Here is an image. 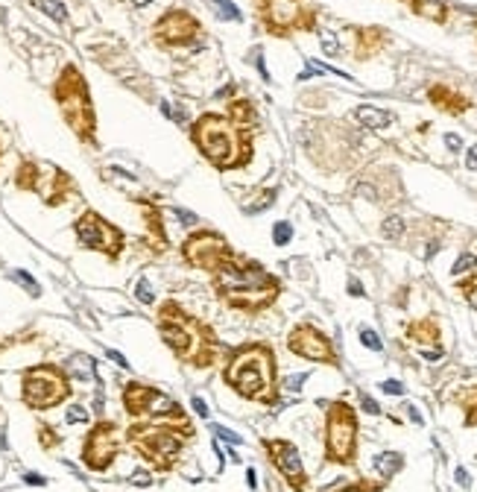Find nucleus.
<instances>
[{
    "mask_svg": "<svg viewBox=\"0 0 477 492\" xmlns=\"http://www.w3.org/2000/svg\"><path fill=\"white\" fill-rule=\"evenodd\" d=\"M360 340H364V346L372 349V352H381V349H384L381 337H378V334L372 332V328H360Z\"/></svg>",
    "mask_w": 477,
    "mask_h": 492,
    "instance_id": "nucleus-39",
    "label": "nucleus"
},
{
    "mask_svg": "<svg viewBox=\"0 0 477 492\" xmlns=\"http://www.w3.org/2000/svg\"><path fill=\"white\" fill-rule=\"evenodd\" d=\"M474 29H477V18H474Z\"/></svg>",
    "mask_w": 477,
    "mask_h": 492,
    "instance_id": "nucleus-55",
    "label": "nucleus"
},
{
    "mask_svg": "<svg viewBox=\"0 0 477 492\" xmlns=\"http://www.w3.org/2000/svg\"><path fill=\"white\" fill-rule=\"evenodd\" d=\"M12 278H15V282H18V285H24V287L29 290V296H39V293H41V287L36 285V278H32V275H27L24 270H15V273H12Z\"/></svg>",
    "mask_w": 477,
    "mask_h": 492,
    "instance_id": "nucleus-38",
    "label": "nucleus"
},
{
    "mask_svg": "<svg viewBox=\"0 0 477 492\" xmlns=\"http://www.w3.org/2000/svg\"><path fill=\"white\" fill-rule=\"evenodd\" d=\"M141 205V214H144V232H146V243L155 250V255L167 252L170 250V238H167V226H164V217H161V208L155 205V200H135Z\"/></svg>",
    "mask_w": 477,
    "mask_h": 492,
    "instance_id": "nucleus-18",
    "label": "nucleus"
},
{
    "mask_svg": "<svg viewBox=\"0 0 477 492\" xmlns=\"http://www.w3.org/2000/svg\"><path fill=\"white\" fill-rule=\"evenodd\" d=\"M135 299H138L141 305H155V296H153V287H150V282H146V278H141V282L135 285Z\"/></svg>",
    "mask_w": 477,
    "mask_h": 492,
    "instance_id": "nucleus-37",
    "label": "nucleus"
},
{
    "mask_svg": "<svg viewBox=\"0 0 477 492\" xmlns=\"http://www.w3.org/2000/svg\"><path fill=\"white\" fill-rule=\"evenodd\" d=\"M407 4H410V12L424 21L448 24L451 18V0H407Z\"/></svg>",
    "mask_w": 477,
    "mask_h": 492,
    "instance_id": "nucleus-24",
    "label": "nucleus"
},
{
    "mask_svg": "<svg viewBox=\"0 0 477 492\" xmlns=\"http://www.w3.org/2000/svg\"><path fill=\"white\" fill-rule=\"evenodd\" d=\"M223 381L240 399L272 407L278 402V360L267 343H243L228 355L223 367Z\"/></svg>",
    "mask_w": 477,
    "mask_h": 492,
    "instance_id": "nucleus-4",
    "label": "nucleus"
},
{
    "mask_svg": "<svg viewBox=\"0 0 477 492\" xmlns=\"http://www.w3.org/2000/svg\"><path fill=\"white\" fill-rule=\"evenodd\" d=\"M226 118H232L237 126L252 129V132H258V126H261L258 106H255V100H249V97H237V100L228 103L226 106Z\"/></svg>",
    "mask_w": 477,
    "mask_h": 492,
    "instance_id": "nucleus-23",
    "label": "nucleus"
},
{
    "mask_svg": "<svg viewBox=\"0 0 477 492\" xmlns=\"http://www.w3.org/2000/svg\"><path fill=\"white\" fill-rule=\"evenodd\" d=\"M319 41H322V50L328 56H337L340 53V44H337V36L334 32H319Z\"/></svg>",
    "mask_w": 477,
    "mask_h": 492,
    "instance_id": "nucleus-40",
    "label": "nucleus"
},
{
    "mask_svg": "<svg viewBox=\"0 0 477 492\" xmlns=\"http://www.w3.org/2000/svg\"><path fill=\"white\" fill-rule=\"evenodd\" d=\"M275 196H278L275 188H261V191L252 193V203H243V211L246 214H258V211H264L275 203Z\"/></svg>",
    "mask_w": 477,
    "mask_h": 492,
    "instance_id": "nucleus-28",
    "label": "nucleus"
},
{
    "mask_svg": "<svg viewBox=\"0 0 477 492\" xmlns=\"http://www.w3.org/2000/svg\"><path fill=\"white\" fill-rule=\"evenodd\" d=\"M79 193V185H76V179L68 173V170H62L59 164H47V173H44V185H41V203L47 208H59L64 203H71L74 196Z\"/></svg>",
    "mask_w": 477,
    "mask_h": 492,
    "instance_id": "nucleus-17",
    "label": "nucleus"
},
{
    "mask_svg": "<svg viewBox=\"0 0 477 492\" xmlns=\"http://www.w3.org/2000/svg\"><path fill=\"white\" fill-rule=\"evenodd\" d=\"M153 41L161 50H182L205 41V24L185 6L164 9L153 24Z\"/></svg>",
    "mask_w": 477,
    "mask_h": 492,
    "instance_id": "nucleus-12",
    "label": "nucleus"
},
{
    "mask_svg": "<svg viewBox=\"0 0 477 492\" xmlns=\"http://www.w3.org/2000/svg\"><path fill=\"white\" fill-rule=\"evenodd\" d=\"M4 156H6V144H4V138H0V161H4Z\"/></svg>",
    "mask_w": 477,
    "mask_h": 492,
    "instance_id": "nucleus-54",
    "label": "nucleus"
},
{
    "mask_svg": "<svg viewBox=\"0 0 477 492\" xmlns=\"http://www.w3.org/2000/svg\"><path fill=\"white\" fill-rule=\"evenodd\" d=\"M176 217H179V220H185L182 226H188V228H193V226H200V220H196V217L191 214V211H182V208H176Z\"/></svg>",
    "mask_w": 477,
    "mask_h": 492,
    "instance_id": "nucleus-45",
    "label": "nucleus"
},
{
    "mask_svg": "<svg viewBox=\"0 0 477 492\" xmlns=\"http://www.w3.org/2000/svg\"><path fill=\"white\" fill-rule=\"evenodd\" d=\"M44 173H47V164L36 161V158H21L18 161V168H15L12 173V185L15 191H21V193H41V185H44Z\"/></svg>",
    "mask_w": 477,
    "mask_h": 492,
    "instance_id": "nucleus-21",
    "label": "nucleus"
},
{
    "mask_svg": "<svg viewBox=\"0 0 477 492\" xmlns=\"http://www.w3.org/2000/svg\"><path fill=\"white\" fill-rule=\"evenodd\" d=\"M214 434H217V437H223V439H228V442H235V446H240V437L235 434V431H228V428H220V425H217V428H214Z\"/></svg>",
    "mask_w": 477,
    "mask_h": 492,
    "instance_id": "nucleus-44",
    "label": "nucleus"
},
{
    "mask_svg": "<svg viewBox=\"0 0 477 492\" xmlns=\"http://www.w3.org/2000/svg\"><path fill=\"white\" fill-rule=\"evenodd\" d=\"M360 404H364L366 414H381V407H378V402H375V399H369V396L360 399Z\"/></svg>",
    "mask_w": 477,
    "mask_h": 492,
    "instance_id": "nucleus-46",
    "label": "nucleus"
},
{
    "mask_svg": "<svg viewBox=\"0 0 477 492\" xmlns=\"http://www.w3.org/2000/svg\"><path fill=\"white\" fill-rule=\"evenodd\" d=\"M71 378L59 364H36L21 375V402L29 410H50L71 399Z\"/></svg>",
    "mask_w": 477,
    "mask_h": 492,
    "instance_id": "nucleus-10",
    "label": "nucleus"
},
{
    "mask_svg": "<svg viewBox=\"0 0 477 492\" xmlns=\"http://www.w3.org/2000/svg\"><path fill=\"white\" fill-rule=\"evenodd\" d=\"M349 293H352V296H366V293H364V287H360V282H354V278L349 282Z\"/></svg>",
    "mask_w": 477,
    "mask_h": 492,
    "instance_id": "nucleus-49",
    "label": "nucleus"
},
{
    "mask_svg": "<svg viewBox=\"0 0 477 492\" xmlns=\"http://www.w3.org/2000/svg\"><path fill=\"white\" fill-rule=\"evenodd\" d=\"M211 290L226 308L258 317L278 302V296L284 293V285L258 258L235 252L220 270L211 273Z\"/></svg>",
    "mask_w": 477,
    "mask_h": 492,
    "instance_id": "nucleus-1",
    "label": "nucleus"
},
{
    "mask_svg": "<svg viewBox=\"0 0 477 492\" xmlns=\"http://www.w3.org/2000/svg\"><path fill=\"white\" fill-rule=\"evenodd\" d=\"M354 32V59L366 62L378 56L389 44V32L384 27H352Z\"/></svg>",
    "mask_w": 477,
    "mask_h": 492,
    "instance_id": "nucleus-19",
    "label": "nucleus"
},
{
    "mask_svg": "<svg viewBox=\"0 0 477 492\" xmlns=\"http://www.w3.org/2000/svg\"><path fill=\"white\" fill-rule=\"evenodd\" d=\"M387 481H366V478H360V481H352V484H345L334 492H381Z\"/></svg>",
    "mask_w": 477,
    "mask_h": 492,
    "instance_id": "nucleus-32",
    "label": "nucleus"
},
{
    "mask_svg": "<svg viewBox=\"0 0 477 492\" xmlns=\"http://www.w3.org/2000/svg\"><path fill=\"white\" fill-rule=\"evenodd\" d=\"M53 100L59 106L62 121L68 123V129L76 135L79 144L85 146H97V109L91 100V88L88 79L74 62L62 64L59 76L53 79Z\"/></svg>",
    "mask_w": 477,
    "mask_h": 492,
    "instance_id": "nucleus-6",
    "label": "nucleus"
},
{
    "mask_svg": "<svg viewBox=\"0 0 477 492\" xmlns=\"http://www.w3.org/2000/svg\"><path fill=\"white\" fill-rule=\"evenodd\" d=\"M466 168H469V170H477V146H471V150L466 153Z\"/></svg>",
    "mask_w": 477,
    "mask_h": 492,
    "instance_id": "nucleus-47",
    "label": "nucleus"
},
{
    "mask_svg": "<svg viewBox=\"0 0 477 492\" xmlns=\"http://www.w3.org/2000/svg\"><path fill=\"white\" fill-rule=\"evenodd\" d=\"M457 293L477 310V270H471L466 278H459V282H457Z\"/></svg>",
    "mask_w": 477,
    "mask_h": 492,
    "instance_id": "nucleus-29",
    "label": "nucleus"
},
{
    "mask_svg": "<svg viewBox=\"0 0 477 492\" xmlns=\"http://www.w3.org/2000/svg\"><path fill=\"white\" fill-rule=\"evenodd\" d=\"M325 460L334 466L357 463V414L343 399L325 407Z\"/></svg>",
    "mask_w": 477,
    "mask_h": 492,
    "instance_id": "nucleus-8",
    "label": "nucleus"
},
{
    "mask_svg": "<svg viewBox=\"0 0 477 492\" xmlns=\"http://www.w3.org/2000/svg\"><path fill=\"white\" fill-rule=\"evenodd\" d=\"M381 390L389 392V396H401V392H404V384H401V381H384Z\"/></svg>",
    "mask_w": 477,
    "mask_h": 492,
    "instance_id": "nucleus-43",
    "label": "nucleus"
},
{
    "mask_svg": "<svg viewBox=\"0 0 477 492\" xmlns=\"http://www.w3.org/2000/svg\"><path fill=\"white\" fill-rule=\"evenodd\" d=\"M120 446H123L120 428L111 419H100V422L91 425L85 439H82L79 457H82V463H85L91 472H109L111 463L118 460Z\"/></svg>",
    "mask_w": 477,
    "mask_h": 492,
    "instance_id": "nucleus-14",
    "label": "nucleus"
},
{
    "mask_svg": "<svg viewBox=\"0 0 477 492\" xmlns=\"http://www.w3.org/2000/svg\"><path fill=\"white\" fill-rule=\"evenodd\" d=\"M372 463H375V469H378V472H381V481H389L396 472H401V466H404V457H401L399 451H384V454H378Z\"/></svg>",
    "mask_w": 477,
    "mask_h": 492,
    "instance_id": "nucleus-27",
    "label": "nucleus"
},
{
    "mask_svg": "<svg viewBox=\"0 0 477 492\" xmlns=\"http://www.w3.org/2000/svg\"><path fill=\"white\" fill-rule=\"evenodd\" d=\"M255 18L267 36L290 39L296 32H314L319 6L314 0H252Z\"/></svg>",
    "mask_w": 477,
    "mask_h": 492,
    "instance_id": "nucleus-7",
    "label": "nucleus"
},
{
    "mask_svg": "<svg viewBox=\"0 0 477 492\" xmlns=\"http://www.w3.org/2000/svg\"><path fill=\"white\" fill-rule=\"evenodd\" d=\"M290 240H293V226H290L287 220L275 223V226H272V243H275V246H287Z\"/></svg>",
    "mask_w": 477,
    "mask_h": 492,
    "instance_id": "nucleus-35",
    "label": "nucleus"
},
{
    "mask_svg": "<svg viewBox=\"0 0 477 492\" xmlns=\"http://www.w3.org/2000/svg\"><path fill=\"white\" fill-rule=\"evenodd\" d=\"M404 232H407V226H404V220L401 217H387L384 220V226H381V235L387 238V240H401L404 238Z\"/></svg>",
    "mask_w": 477,
    "mask_h": 492,
    "instance_id": "nucleus-31",
    "label": "nucleus"
},
{
    "mask_svg": "<svg viewBox=\"0 0 477 492\" xmlns=\"http://www.w3.org/2000/svg\"><path fill=\"white\" fill-rule=\"evenodd\" d=\"M237 250L223 232L217 228H193V232L179 243V255L191 270H202V273H214L220 270L228 258H232Z\"/></svg>",
    "mask_w": 477,
    "mask_h": 492,
    "instance_id": "nucleus-11",
    "label": "nucleus"
},
{
    "mask_svg": "<svg viewBox=\"0 0 477 492\" xmlns=\"http://www.w3.org/2000/svg\"><path fill=\"white\" fill-rule=\"evenodd\" d=\"M261 446H264L270 463L278 469V474L287 481L290 492H307L310 481H307V472H305V463H302V454H299V449H296L290 439L264 437V439H261Z\"/></svg>",
    "mask_w": 477,
    "mask_h": 492,
    "instance_id": "nucleus-16",
    "label": "nucleus"
},
{
    "mask_svg": "<svg viewBox=\"0 0 477 492\" xmlns=\"http://www.w3.org/2000/svg\"><path fill=\"white\" fill-rule=\"evenodd\" d=\"M445 146H448L451 153H459V150H463V138L454 135V132H448V135H445Z\"/></svg>",
    "mask_w": 477,
    "mask_h": 492,
    "instance_id": "nucleus-42",
    "label": "nucleus"
},
{
    "mask_svg": "<svg viewBox=\"0 0 477 492\" xmlns=\"http://www.w3.org/2000/svg\"><path fill=\"white\" fill-rule=\"evenodd\" d=\"M193 410H196L200 416H208V404H205L202 399H193Z\"/></svg>",
    "mask_w": 477,
    "mask_h": 492,
    "instance_id": "nucleus-50",
    "label": "nucleus"
},
{
    "mask_svg": "<svg viewBox=\"0 0 477 492\" xmlns=\"http://www.w3.org/2000/svg\"><path fill=\"white\" fill-rule=\"evenodd\" d=\"M39 446L44 449V451H53V449H59L62 446V434H56V428H50L47 422H39Z\"/></svg>",
    "mask_w": 477,
    "mask_h": 492,
    "instance_id": "nucleus-30",
    "label": "nucleus"
},
{
    "mask_svg": "<svg viewBox=\"0 0 477 492\" xmlns=\"http://www.w3.org/2000/svg\"><path fill=\"white\" fill-rule=\"evenodd\" d=\"M457 484H459V486H469V474H466V469H457Z\"/></svg>",
    "mask_w": 477,
    "mask_h": 492,
    "instance_id": "nucleus-52",
    "label": "nucleus"
},
{
    "mask_svg": "<svg viewBox=\"0 0 477 492\" xmlns=\"http://www.w3.org/2000/svg\"><path fill=\"white\" fill-rule=\"evenodd\" d=\"M120 399H123V410L132 419H182L185 416L182 404L173 402L158 387L144 384V381L123 384Z\"/></svg>",
    "mask_w": 477,
    "mask_h": 492,
    "instance_id": "nucleus-13",
    "label": "nucleus"
},
{
    "mask_svg": "<svg viewBox=\"0 0 477 492\" xmlns=\"http://www.w3.org/2000/svg\"><path fill=\"white\" fill-rule=\"evenodd\" d=\"M68 422H71V425H76V422H88V410H85V407H79V404H74V407L68 410Z\"/></svg>",
    "mask_w": 477,
    "mask_h": 492,
    "instance_id": "nucleus-41",
    "label": "nucleus"
},
{
    "mask_svg": "<svg viewBox=\"0 0 477 492\" xmlns=\"http://www.w3.org/2000/svg\"><path fill=\"white\" fill-rule=\"evenodd\" d=\"M454 402L459 404V410H463V422L469 425V428H477V384L457 390Z\"/></svg>",
    "mask_w": 477,
    "mask_h": 492,
    "instance_id": "nucleus-26",
    "label": "nucleus"
},
{
    "mask_svg": "<svg viewBox=\"0 0 477 492\" xmlns=\"http://www.w3.org/2000/svg\"><path fill=\"white\" fill-rule=\"evenodd\" d=\"M354 121L364 123L366 129H387L392 121H396V114L387 111V109H378V106H357Z\"/></svg>",
    "mask_w": 477,
    "mask_h": 492,
    "instance_id": "nucleus-25",
    "label": "nucleus"
},
{
    "mask_svg": "<svg viewBox=\"0 0 477 492\" xmlns=\"http://www.w3.org/2000/svg\"><path fill=\"white\" fill-rule=\"evenodd\" d=\"M71 228H74V238H76V243L82 246V250L103 255L109 264H118V261L123 258V252H126V246H129L123 228L114 226L111 220H106L100 211H94V208L79 211Z\"/></svg>",
    "mask_w": 477,
    "mask_h": 492,
    "instance_id": "nucleus-9",
    "label": "nucleus"
},
{
    "mask_svg": "<svg viewBox=\"0 0 477 492\" xmlns=\"http://www.w3.org/2000/svg\"><path fill=\"white\" fill-rule=\"evenodd\" d=\"M287 349L296 357H305V360H314V364H325V367H340V355L334 349L331 337L314 322H296L287 334Z\"/></svg>",
    "mask_w": 477,
    "mask_h": 492,
    "instance_id": "nucleus-15",
    "label": "nucleus"
},
{
    "mask_svg": "<svg viewBox=\"0 0 477 492\" xmlns=\"http://www.w3.org/2000/svg\"><path fill=\"white\" fill-rule=\"evenodd\" d=\"M155 322H158V334L164 340V346L176 355V360H182V364L193 369H211L214 364H220L223 343L217 332L202 317L191 314L179 299L158 302Z\"/></svg>",
    "mask_w": 477,
    "mask_h": 492,
    "instance_id": "nucleus-2",
    "label": "nucleus"
},
{
    "mask_svg": "<svg viewBox=\"0 0 477 492\" xmlns=\"http://www.w3.org/2000/svg\"><path fill=\"white\" fill-rule=\"evenodd\" d=\"M404 334L410 343H416V346H434L436 352H442V328H439V320L431 314V317H422V320H413L407 322Z\"/></svg>",
    "mask_w": 477,
    "mask_h": 492,
    "instance_id": "nucleus-22",
    "label": "nucleus"
},
{
    "mask_svg": "<svg viewBox=\"0 0 477 492\" xmlns=\"http://www.w3.org/2000/svg\"><path fill=\"white\" fill-rule=\"evenodd\" d=\"M404 4H407V0H404Z\"/></svg>",
    "mask_w": 477,
    "mask_h": 492,
    "instance_id": "nucleus-56",
    "label": "nucleus"
},
{
    "mask_svg": "<svg viewBox=\"0 0 477 492\" xmlns=\"http://www.w3.org/2000/svg\"><path fill=\"white\" fill-rule=\"evenodd\" d=\"M208 4L214 6V12H217V18H228V21H240L243 18L232 0H208Z\"/></svg>",
    "mask_w": 477,
    "mask_h": 492,
    "instance_id": "nucleus-34",
    "label": "nucleus"
},
{
    "mask_svg": "<svg viewBox=\"0 0 477 492\" xmlns=\"http://www.w3.org/2000/svg\"><path fill=\"white\" fill-rule=\"evenodd\" d=\"M191 141L214 170H243L252 161L255 132L220 111H202L191 123Z\"/></svg>",
    "mask_w": 477,
    "mask_h": 492,
    "instance_id": "nucleus-3",
    "label": "nucleus"
},
{
    "mask_svg": "<svg viewBox=\"0 0 477 492\" xmlns=\"http://www.w3.org/2000/svg\"><path fill=\"white\" fill-rule=\"evenodd\" d=\"M436 250H439V240H431V243H427V250H424V258H431Z\"/></svg>",
    "mask_w": 477,
    "mask_h": 492,
    "instance_id": "nucleus-53",
    "label": "nucleus"
},
{
    "mask_svg": "<svg viewBox=\"0 0 477 492\" xmlns=\"http://www.w3.org/2000/svg\"><path fill=\"white\" fill-rule=\"evenodd\" d=\"M427 100H431L434 109L445 111V114H466L471 109V97L459 94L457 88L445 86V82H434V86L427 88Z\"/></svg>",
    "mask_w": 477,
    "mask_h": 492,
    "instance_id": "nucleus-20",
    "label": "nucleus"
},
{
    "mask_svg": "<svg viewBox=\"0 0 477 492\" xmlns=\"http://www.w3.org/2000/svg\"><path fill=\"white\" fill-rule=\"evenodd\" d=\"M471 270H477V258H474L471 252H463V255L454 261L451 275H466V273H471Z\"/></svg>",
    "mask_w": 477,
    "mask_h": 492,
    "instance_id": "nucleus-36",
    "label": "nucleus"
},
{
    "mask_svg": "<svg viewBox=\"0 0 477 492\" xmlns=\"http://www.w3.org/2000/svg\"><path fill=\"white\" fill-rule=\"evenodd\" d=\"M24 481L32 484V486H44V478H41V474H24Z\"/></svg>",
    "mask_w": 477,
    "mask_h": 492,
    "instance_id": "nucleus-51",
    "label": "nucleus"
},
{
    "mask_svg": "<svg viewBox=\"0 0 477 492\" xmlns=\"http://www.w3.org/2000/svg\"><path fill=\"white\" fill-rule=\"evenodd\" d=\"M106 355H109V357H111V360H114V364H118V367H123V369H126V367H129V364H126V357H123V355H120V352H114V349H109V352H106Z\"/></svg>",
    "mask_w": 477,
    "mask_h": 492,
    "instance_id": "nucleus-48",
    "label": "nucleus"
},
{
    "mask_svg": "<svg viewBox=\"0 0 477 492\" xmlns=\"http://www.w3.org/2000/svg\"><path fill=\"white\" fill-rule=\"evenodd\" d=\"M123 439L132 446V451L146 466L155 472H170L185 446L193 439V425L188 416L182 419H135L123 431Z\"/></svg>",
    "mask_w": 477,
    "mask_h": 492,
    "instance_id": "nucleus-5",
    "label": "nucleus"
},
{
    "mask_svg": "<svg viewBox=\"0 0 477 492\" xmlns=\"http://www.w3.org/2000/svg\"><path fill=\"white\" fill-rule=\"evenodd\" d=\"M36 6L44 9V15H50V18L59 21V24L68 21V9H64V6L59 4V0H36Z\"/></svg>",
    "mask_w": 477,
    "mask_h": 492,
    "instance_id": "nucleus-33",
    "label": "nucleus"
}]
</instances>
